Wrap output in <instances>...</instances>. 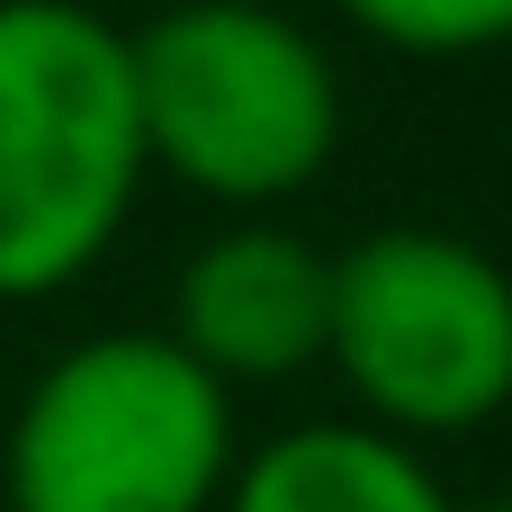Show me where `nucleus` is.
Wrapping results in <instances>:
<instances>
[{
  "label": "nucleus",
  "instance_id": "nucleus-1",
  "mask_svg": "<svg viewBox=\"0 0 512 512\" xmlns=\"http://www.w3.org/2000/svg\"><path fill=\"white\" fill-rule=\"evenodd\" d=\"M135 180V45L81 0H0V297L81 279Z\"/></svg>",
  "mask_w": 512,
  "mask_h": 512
},
{
  "label": "nucleus",
  "instance_id": "nucleus-2",
  "mask_svg": "<svg viewBox=\"0 0 512 512\" xmlns=\"http://www.w3.org/2000/svg\"><path fill=\"white\" fill-rule=\"evenodd\" d=\"M234 459L225 378L171 333H99L63 351L9 423L18 512H207Z\"/></svg>",
  "mask_w": 512,
  "mask_h": 512
},
{
  "label": "nucleus",
  "instance_id": "nucleus-3",
  "mask_svg": "<svg viewBox=\"0 0 512 512\" xmlns=\"http://www.w3.org/2000/svg\"><path fill=\"white\" fill-rule=\"evenodd\" d=\"M135 45L144 162H171L207 198H288L342 135V90L315 36L252 0H180Z\"/></svg>",
  "mask_w": 512,
  "mask_h": 512
},
{
  "label": "nucleus",
  "instance_id": "nucleus-4",
  "mask_svg": "<svg viewBox=\"0 0 512 512\" xmlns=\"http://www.w3.org/2000/svg\"><path fill=\"white\" fill-rule=\"evenodd\" d=\"M324 351L396 432H468L512 396V279L432 225L369 234L333 261Z\"/></svg>",
  "mask_w": 512,
  "mask_h": 512
},
{
  "label": "nucleus",
  "instance_id": "nucleus-5",
  "mask_svg": "<svg viewBox=\"0 0 512 512\" xmlns=\"http://www.w3.org/2000/svg\"><path fill=\"white\" fill-rule=\"evenodd\" d=\"M333 333V261L288 225H234L180 270V351L207 378H288L324 360Z\"/></svg>",
  "mask_w": 512,
  "mask_h": 512
},
{
  "label": "nucleus",
  "instance_id": "nucleus-6",
  "mask_svg": "<svg viewBox=\"0 0 512 512\" xmlns=\"http://www.w3.org/2000/svg\"><path fill=\"white\" fill-rule=\"evenodd\" d=\"M234 512H450V495L432 486V468L369 423H315L270 441L243 486Z\"/></svg>",
  "mask_w": 512,
  "mask_h": 512
},
{
  "label": "nucleus",
  "instance_id": "nucleus-7",
  "mask_svg": "<svg viewBox=\"0 0 512 512\" xmlns=\"http://www.w3.org/2000/svg\"><path fill=\"white\" fill-rule=\"evenodd\" d=\"M369 36L414 45V54H477L512 36V0H342Z\"/></svg>",
  "mask_w": 512,
  "mask_h": 512
},
{
  "label": "nucleus",
  "instance_id": "nucleus-8",
  "mask_svg": "<svg viewBox=\"0 0 512 512\" xmlns=\"http://www.w3.org/2000/svg\"><path fill=\"white\" fill-rule=\"evenodd\" d=\"M252 9H279V0H252Z\"/></svg>",
  "mask_w": 512,
  "mask_h": 512
},
{
  "label": "nucleus",
  "instance_id": "nucleus-9",
  "mask_svg": "<svg viewBox=\"0 0 512 512\" xmlns=\"http://www.w3.org/2000/svg\"><path fill=\"white\" fill-rule=\"evenodd\" d=\"M495 512H512V504H495Z\"/></svg>",
  "mask_w": 512,
  "mask_h": 512
}]
</instances>
